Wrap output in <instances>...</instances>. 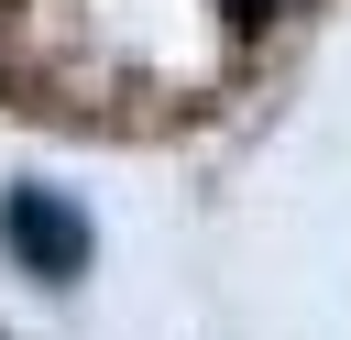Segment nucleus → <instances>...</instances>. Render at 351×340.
<instances>
[{"mask_svg":"<svg viewBox=\"0 0 351 340\" xmlns=\"http://www.w3.org/2000/svg\"><path fill=\"white\" fill-rule=\"evenodd\" d=\"M219 11H230V33H263L274 22V0H219Z\"/></svg>","mask_w":351,"mask_h":340,"instance_id":"f03ea898","label":"nucleus"},{"mask_svg":"<svg viewBox=\"0 0 351 340\" xmlns=\"http://www.w3.org/2000/svg\"><path fill=\"white\" fill-rule=\"evenodd\" d=\"M0 230H11V252H22L44 285L88 274V219H77L66 197H44V186H11V197H0Z\"/></svg>","mask_w":351,"mask_h":340,"instance_id":"f257e3e1","label":"nucleus"}]
</instances>
